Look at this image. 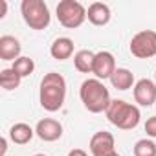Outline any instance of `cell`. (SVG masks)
Masks as SVG:
<instances>
[{"label": "cell", "mask_w": 156, "mask_h": 156, "mask_svg": "<svg viewBox=\"0 0 156 156\" xmlns=\"http://www.w3.org/2000/svg\"><path fill=\"white\" fill-rule=\"evenodd\" d=\"M66 99V81L57 72H48L39 88V101L41 107L48 112H57L62 108Z\"/></svg>", "instance_id": "1"}, {"label": "cell", "mask_w": 156, "mask_h": 156, "mask_svg": "<svg viewBox=\"0 0 156 156\" xmlns=\"http://www.w3.org/2000/svg\"><path fill=\"white\" fill-rule=\"evenodd\" d=\"M79 98L85 105V108L92 114H99V112H105L110 105V92L108 88L103 85V81L99 79H87L81 83V88H79Z\"/></svg>", "instance_id": "2"}, {"label": "cell", "mask_w": 156, "mask_h": 156, "mask_svg": "<svg viewBox=\"0 0 156 156\" xmlns=\"http://www.w3.org/2000/svg\"><path fill=\"white\" fill-rule=\"evenodd\" d=\"M105 114H107V119L121 130L136 129L140 125V119H141L140 108L132 103L123 101V99H112L108 108L105 110Z\"/></svg>", "instance_id": "3"}, {"label": "cell", "mask_w": 156, "mask_h": 156, "mask_svg": "<svg viewBox=\"0 0 156 156\" xmlns=\"http://www.w3.org/2000/svg\"><path fill=\"white\" fill-rule=\"evenodd\" d=\"M20 13H22L24 22L35 31L46 30L50 26L51 15H50V9H48L44 0H22Z\"/></svg>", "instance_id": "4"}, {"label": "cell", "mask_w": 156, "mask_h": 156, "mask_svg": "<svg viewBox=\"0 0 156 156\" xmlns=\"http://www.w3.org/2000/svg\"><path fill=\"white\" fill-rule=\"evenodd\" d=\"M55 11H57L59 24L68 28V30L79 28L87 20V9L81 2H77V0H61L57 4Z\"/></svg>", "instance_id": "5"}, {"label": "cell", "mask_w": 156, "mask_h": 156, "mask_svg": "<svg viewBox=\"0 0 156 156\" xmlns=\"http://www.w3.org/2000/svg\"><path fill=\"white\" fill-rule=\"evenodd\" d=\"M130 53L136 59H151L156 55V31L141 30L130 39Z\"/></svg>", "instance_id": "6"}, {"label": "cell", "mask_w": 156, "mask_h": 156, "mask_svg": "<svg viewBox=\"0 0 156 156\" xmlns=\"http://www.w3.org/2000/svg\"><path fill=\"white\" fill-rule=\"evenodd\" d=\"M90 152L92 156H112L116 154V140L110 132L99 130L90 138Z\"/></svg>", "instance_id": "7"}, {"label": "cell", "mask_w": 156, "mask_h": 156, "mask_svg": "<svg viewBox=\"0 0 156 156\" xmlns=\"http://www.w3.org/2000/svg\"><path fill=\"white\" fill-rule=\"evenodd\" d=\"M116 72V59L110 51H98L94 59V70L92 73L96 75V79H110L112 73Z\"/></svg>", "instance_id": "8"}, {"label": "cell", "mask_w": 156, "mask_h": 156, "mask_svg": "<svg viewBox=\"0 0 156 156\" xmlns=\"http://www.w3.org/2000/svg\"><path fill=\"white\" fill-rule=\"evenodd\" d=\"M134 101L141 107H151L156 103V83L143 77L134 85Z\"/></svg>", "instance_id": "9"}, {"label": "cell", "mask_w": 156, "mask_h": 156, "mask_svg": "<svg viewBox=\"0 0 156 156\" xmlns=\"http://www.w3.org/2000/svg\"><path fill=\"white\" fill-rule=\"evenodd\" d=\"M35 134L42 141H57L62 136V125L53 118H44V119H41L37 123Z\"/></svg>", "instance_id": "10"}, {"label": "cell", "mask_w": 156, "mask_h": 156, "mask_svg": "<svg viewBox=\"0 0 156 156\" xmlns=\"http://www.w3.org/2000/svg\"><path fill=\"white\" fill-rule=\"evenodd\" d=\"M22 51V46H20V41L13 35H2L0 37V59L2 61H17Z\"/></svg>", "instance_id": "11"}, {"label": "cell", "mask_w": 156, "mask_h": 156, "mask_svg": "<svg viewBox=\"0 0 156 156\" xmlns=\"http://www.w3.org/2000/svg\"><path fill=\"white\" fill-rule=\"evenodd\" d=\"M110 17H112L110 8L107 4H103V2H94L87 9V19L94 26H107L110 22Z\"/></svg>", "instance_id": "12"}, {"label": "cell", "mask_w": 156, "mask_h": 156, "mask_svg": "<svg viewBox=\"0 0 156 156\" xmlns=\"http://www.w3.org/2000/svg\"><path fill=\"white\" fill-rule=\"evenodd\" d=\"M73 41L68 39V37H59L51 42L50 46V55L57 61H66L73 55Z\"/></svg>", "instance_id": "13"}, {"label": "cell", "mask_w": 156, "mask_h": 156, "mask_svg": "<svg viewBox=\"0 0 156 156\" xmlns=\"http://www.w3.org/2000/svg\"><path fill=\"white\" fill-rule=\"evenodd\" d=\"M35 136V130L28 125V123H15L11 129H9V138L13 143L17 145H26L33 140Z\"/></svg>", "instance_id": "14"}, {"label": "cell", "mask_w": 156, "mask_h": 156, "mask_svg": "<svg viewBox=\"0 0 156 156\" xmlns=\"http://www.w3.org/2000/svg\"><path fill=\"white\" fill-rule=\"evenodd\" d=\"M110 83L116 90H129V88H132V85H136L134 73L129 68H116V72L110 77Z\"/></svg>", "instance_id": "15"}, {"label": "cell", "mask_w": 156, "mask_h": 156, "mask_svg": "<svg viewBox=\"0 0 156 156\" xmlns=\"http://www.w3.org/2000/svg\"><path fill=\"white\" fill-rule=\"evenodd\" d=\"M94 59H96L94 51H90V50H79L73 55V66H75L77 72H81V73H92V70H94Z\"/></svg>", "instance_id": "16"}, {"label": "cell", "mask_w": 156, "mask_h": 156, "mask_svg": "<svg viewBox=\"0 0 156 156\" xmlns=\"http://www.w3.org/2000/svg\"><path fill=\"white\" fill-rule=\"evenodd\" d=\"M20 81L22 77L13 70V68H4L0 72V87L4 90H15L20 87Z\"/></svg>", "instance_id": "17"}, {"label": "cell", "mask_w": 156, "mask_h": 156, "mask_svg": "<svg viewBox=\"0 0 156 156\" xmlns=\"http://www.w3.org/2000/svg\"><path fill=\"white\" fill-rule=\"evenodd\" d=\"M11 68L22 77H28V75H31L33 73V70H35V62H33V59H30V57H19L13 64H11Z\"/></svg>", "instance_id": "18"}, {"label": "cell", "mask_w": 156, "mask_h": 156, "mask_svg": "<svg viewBox=\"0 0 156 156\" xmlns=\"http://www.w3.org/2000/svg\"><path fill=\"white\" fill-rule=\"evenodd\" d=\"M134 156H156V143L149 138L138 140L134 143Z\"/></svg>", "instance_id": "19"}, {"label": "cell", "mask_w": 156, "mask_h": 156, "mask_svg": "<svg viewBox=\"0 0 156 156\" xmlns=\"http://www.w3.org/2000/svg\"><path fill=\"white\" fill-rule=\"evenodd\" d=\"M145 132L149 138H156V116H151L145 121Z\"/></svg>", "instance_id": "20"}, {"label": "cell", "mask_w": 156, "mask_h": 156, "mask_svg": "<svg viewBox=\"0 0 156 156\" xmlns=\"http://www.w3.org/2000/svg\"><path fill=\"white\" fill-rule=\"evenodd\" d=\"M8 13V2L6 0H0V19H4Z\"/></svg>", "instance_id": "21"}, {"label": "cell", "mask_w": 156, "mask_h": 156, "mask_svg": "<svg viewBox=\"0 0 156 156\" xmlns=\"http://www.w3.org/2000/svg\"><path fill=\"white\" fill-rule=\"evenodd\" d=\"M68 156H88L83 149H72L70 152H68Z\"/></svg>", "instance_id": "22"}, {"label": "cell", "mask_w": 156, "mask_h": 156, "mask_svg": "<svg viewBox=\"0 0 156 156\" xmlns=\"http://www.w3.org/2000/svg\"><path fill=\"white\" fill-rule=\"evenodd\" d=\"M0 143H2V149H0V156H4V154H6V151H8V140H6V138H2V140H0Z\"/></svg>", "instance_id": "23"}, {"label": "cell", "mask_w": 156, "mask_h": 156, "mask_svg": "<svg viewBox=\"0 0 156 156\" xmlns=\"http://www.w3.org/2000/svg\"><path fill=\"white\" fill-rule=\"evenodd\" d=\"M33 156H46V154H42V152H39V154H33Z\"/></svg>", "instance_id": "24"}, {"label": "cell", "mask_w": 156, "mask_h": 156, "mask_svg": "<svg viewBox=\"0 0 156 156\" xmlns=\"http://www.w3.org/2000/svg\"><path fill=\"white\" fill-rule=\"evenodd\" d=\"M112 156H119V154H118V152H116V154H112Z\"/></svg>", "instance_id": "25"}, {"label": "cell", "mask_w": 156, "mask_h": 156, "mask_svg": "<svg viewBox=\"0 0 156 156\" xmlns=\"http://www.w3.org/2000/svg\"><path fill=\"white\" fill-rule=\"evenodd\" d=\"M154 81H156V73H154Z\"/></svg>", "instance_id": "26"}]
</instances>
